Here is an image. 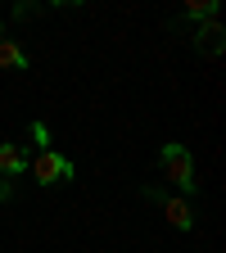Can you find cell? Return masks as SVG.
I'll return each mask as SVG.
<instances>
[{
	"label": "cell",
	"mask_w": 226,
	"mask_h": 253,
	"mask_svg": "<svg viewBox=\"0 0 226 253\" xmlns=\"http://www.w3.org/2000/svg\"><path fill=\"white\" fill-rule=\"evenodd\" d=\"M158 168H163V176L181 190V195H195L199 190V176H195V154H190L185 145H163L158 149Z\"/></svg>",
	"instance_id": "6da1fadb"
},
{
	"label": "cell",
	"mask_w": 226,
	"mask_h": 253,
	"mask_svg": "<svg viewBox=\"0 0 226 253\" xmlns=\"http://www.w3.org/2000/svg\"><path fill=\"white\" fill-rule=\"evenodd\" d=\"M27 172L37 176L41 185H63V181H73V158H63V154H54V149H37L27 158Z\"/></svg>",
	"instance_id": "7a4b0ae2"
},
{
	"label": "cell",
	"mask_w": 226,
	"mask_h": 253,
	"mask_svg": "<svg viewBox=\"0 0 226 253\" xmlns=\"http://www.w3.org/2000/svg\"><path fill=\"white\" fill-rule=\"evenodd\" d=\"M163 204V217H168V226H177V231H190L195 226V208H190V199H158Z\"/></svg>",
	"instance_id": "3957f363"
},
{
	"label": "cell",
	"mask_w": 226,
	"mask_h": 253,
	"mask_svg": "<svg viewBox=\"0 0 226 253\" xmlns=\"http://www.w3.org/2000/svg\"><path fill=\"white\" fill-rule=\"evenodd\" d=\"M23 168H27V154H23V145L0 140V176H5V181H14Z\"/></svg>",
	"instance_id": "277c9868"
},
{
	"label": "cell",
	"mask_w": 226,
	"mask_h": 253,
	"mask_svg": "<svg viewBox=\"0 0 226 253\" xmlns=\"http://www.w3.org/2000/svg\"><path fill=\"white\" fill-rule=\"evenodd\" d=\"M195 50H204V54H222V23H217V18L199 23V32H195Z\"/></svg>",
	"instance_id": "5b68a950"
},
{
	"label": "cell",
	"mask_w": 226,
	"mask_h": 253,
	"mask_svg": "<svg viewBox=\"0 0 226 253\" xmlns=\"http://www.w3.org/2000/svg\"><path fill=\"white\" fill-rule=\"evenodd\" d=\"M0 68H27L23 45H18V41H9V37H0Z\"/></svg>",
	"instance_id": "8992f818"
},
{
	"label": "cell",
	"mask_w": 226,
	"mask_h": 253,
	"mask_svg": "<svg viewBox=\"0 0 226 253\" xmlns=\"http://www.w3.org/2000/svg\"><path fill=\"white\" fill-rule=\"evenodd\" d=\"M185 18H195V23H199V18H204V23L217 18V0H190V5H185Z\"/></svg>",
	"instance_id": "52a82bcc"
},
{
	"label": "cell",
	"mask_w": 226,
	"mask_h": 253,
	"mask_svg": "<svg viewBox=\"0 0 226 253\" xmlns=\"http://www.w3.org/2000/svg\"><path fill=\"white\" fill-rule=\"evenodd\" d=\"M32 140H37L41 149H50V131H45V122H32Z\"/></svg>",
	"instance_id": "ba28073f"
},
{
	"label": "cell",
	"mask_w": 226,
	"mask_h": 253,
	"mask_svg": "<svg viewBox=\"0 0 226 253\" xmlns=\"http://www.w3.org/2000/svg\"><path fill=\"white\" fill-rule=\"evenodd\" d=\"M9 14H14V18H37V14H41V9H37V5H14V9H9Z\"/></svg>",
	"instance_id": "9c48e42d"
},
{
	"label": "cell",
	"mask_w": 226,
	"mask_h": 253,
	"mask_svg": "<svg viewBox=\"0 0 226 253\" xmlns=\"http://www.w3.org/2000/svg\"><path fill=\"white\" fill-rule=\"evenodd\" d=\"M9 195H14V185H9V181H5V176H0V204H5V199H9Z\"/></svg>",
	"instance_id": "30bf717a"
},
{
	"label": "cell",
	"mask_w": 226,
	"mask_h": 253,
	"mask_svg": "<svg viewBox=\"0 0 226 253\" xmlns=\"http://www.w3.org/2000/svg\"><path fill=\"white\" fill-rule=\"evenodd\" d=\"M0 37H5V27H0Z\"/></svg>",
	"instance_id": "8fae6325"
}]
</instances>
